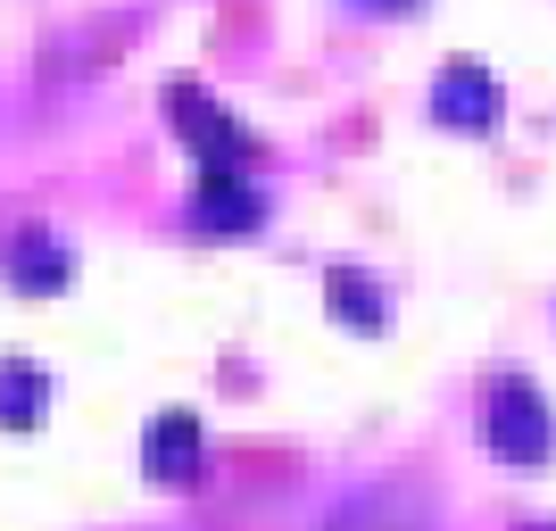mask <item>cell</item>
Masks as SVG:
<instances>
[{"mask_svg":"<svg viewBox=\"0 0 556 531\" xmlns=\"http://www.w3.org/2000/svg\"><path fill=\"white\" fill-rule=\"evenodd\" d=\"M332 300H341L357 324H374V291H366V282H349V275H341V282H332Z\"/></svg>","mask_w":556,"mask_h":531,"instance_id":"9c48e42d","label":"cell"},{"mask_svg":"<svg viewBox=\"0 0 556 531\" xmlns=\"http://www.w3.org/2000/svg\"><path fill=\"white\" fill-rule=\"evenodd\" d=\"M34 416H42V374L0 366V423H34Z\"/></svg>","mask_w":556,"mask_h":531,"instance_id":"ba28073f","label":"cell"},{"mask_svg":"<svg viewBox=\"0 0 556 531\" xmlns=\"http://www.w3.org/2000/svg\"><path fill=\"white\" fill-rule=\"evenodd\" d=\"M257 191L241 184V175H200V200H191V225L200 232H250L257 225Z\"/></svg>","mask_w":556,"mask_h":531,"instance_id":"8992f818","label":"cell"},{"mask_svg":"<svg viewBox=\"0 0 556 531\" xmlns=\"http://www.w3.org/2000/svg\"><path fill=\"white\" fill-rule=\"evenodd\" d=\"M357 9H416V0H357Z\"/></svg>","mask_w":556,"mask_h":531,"instance_id":"30bf717a","label":"cell"},{"mask_svg":"<svg viewBox=\"0 0 556 531\" xmlns=\"http://www.w3.org/2000/svg\"><path fill=\"white\" fill-rule=\"evenodd\" d=\"M9 282H17V291H67V250H59L50 232H17V250H9Z\"/></svg>","mask_w":556,"mask_h":531,"instance_id":"52a82bcc","label":"cell"},{"mask_svg":"<svg viewBox=\"0 0 556 531\" xmlns=\"http://www.w3.org/2000/svg\"><path fill=\"white\" fill-rule=\"evenodd\" d=\"M432 515H424V498L407 482H382V490H357V498H341V507L325 515L316 531H424Z\"/></svg>","mask_w":556,"mask_h":531,"instance_id":"3957f363","label":"cell"},{"mask_svg":"<svg viewBox=\"0 0 556 531\" xmlns=\"http://www.w3.org/2000/svg\"><path fill=\"white\" fill-rule=\"evenodd\" d=\"M482 440H490L507 465H548V448H556L548 399H540L532 382H498V391H490V407H482Z\"/></svg>","mask_w":556,"mask_h":531,"instance_id":"6da1fadb","label":"cell"},{"mask_svg":"<svg viewBox=\"0 0 556 531\" xmlns=\"http://www.w3.org/2000/svg\"><path fill=\"white\" fill-rule=\"evenodd\" d=\"M166 109H175V125H184V141L200 150V166H208V175H241V166H250V150H257V141L241 134V125H232V116L216 109L208 92L175 84V92H166Z\"/></svg>","mask_w":556,"mask_h":531,"instance_id":"7a4b0ae2","label":"cell"},{"mask_svg":"<svg viewBox=\"0 0 556 531\" xmlns=\"http://www.w3.org/2000/svg\"><path fill=\"white\" fill-rule=\"evenodd\" d=\"M141 465H150V482H191V473H200V423L159 416L141 432Z\"/></svg>","mask_w":556,"mask_h":531,"instance_id":"5b68a950","label":"cell"},{"mask_svg":"<svg viewBox=\"0 0 556 531\" xmlns=\"http://www.w3.org/2000/svg\"><path fill=\"white\" fill-rule=\"evenodd\" d=\"M432 116H441V125H457V134H490V125H498V84L482 75V59H457V67L441 75Z\"/></svg>","mask_w":556,"mask_h":531,"instance_id":"277c9868","label":"cell"}]
</instances>
